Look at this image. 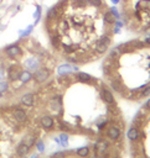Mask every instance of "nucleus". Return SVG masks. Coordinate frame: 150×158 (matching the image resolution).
Returning a JSON list of instances; mask_svg holds the SVG:
<instances>
[{
	"label": "nucleus",
	"instance_id": "obj_18",
	"mask_svg": "<svg viewBox=\"0 0 150 158\" xmlns=\"http://www.w3.org/2000/svg\"><path fill=\"white\" fill-rule=\"evenodd\" d=\"M58 139H60V142H61V146H62V147H67V146H68V140H69L68 133L61 132V133L58 135Z\"/></svg>",
	"mask_w": 150,
	"mask_h": 158
},
{
	"label": "nucleus",
	"instance_id": "obj_12",
	"mask_svg": "<svg viewBox=\"0 0 150 158\" xmlns=\"http://www.w3.org/2000/svg\"><path fill=\"white\" fill-rule=\"evenodd\" d=\"M108 47H109V45H106V43H103V42H101V41H97L96 45H94V51H96V53L98 56L99 55H104L106 52L108 51Z\"/></svg>",
	"mask_w": 150,
	"mask_h": 158
},
{
	"label": "nucleus",
	"instance_id": "obj_28",
	"mask_svg": "<svg viewBox=\"0 0 150 158\" xmlns=\"http://www.w3.org/2000/svg\"><path fill=\"white\" fill-rule=\"evenodd\" d=\"M143 42L145 43V46H150V36H149V37H146V38H145Z\"/></svg>",
	"mask_w": 150,
	"mask_h": 158
},
{
	"label": "nucleus",
	"instance_id": "obj_3",
	"mask_svg": "<svg viewBox=\"0 0 150 158\" xmlns=\"http://www.w3.org/2000/svg\"><path fill=\"white\" fill-rule=\"evenodd\" d=\"M51 76H52V69L48 68L47 66H42L40 69L34 72V82H35V84L40 85V84L46 83Z\"/></svg>",
	"mask_w": 150,
	"mask_h": 158
},
{
	"label": "nucleus",
	"instance_id": "obj_20",
	"mask_svg": "<svg viewBox=\"0 0 150 158\" xmlns=\"http://www.w3.org/2000/svg\"><path fill=\"white\" fill-rule=\"evenodd\" d=\"M88 6L99 9L103 6V0H88Z\"/></svg>",
	"mask_w": 150,
	"mask_h": 158
},
{
	"label": "nucleus",
	"instance_id": "obj_8",
	"mask_svg": "<svg viewBox=\"0 0 150 158\" xmlns=\"http://www.w3.org/2000/svg\"><path fill=\"white\" fill-rule=\"evenodd\" d=\"M73 78H75L76 82L82 83V84H96L97 83V80H96L94 77H92L91 74L84 73V72H76Z\"/></svg>",
	"mask_w": 150,
	"mask_h": 158
},
{
	"label": "nucleus",
	"instance_id": "obj_19",
	"mask_svg": "<svg viewBox=\"0 0 150 158\" xmlns=\"http://www.w3.org/2000/svg\"><path fill=\"white\" fill-rule=\"evenodd\" d=\"M150 97V84H148V85L139 93V95H138V99H142V98H148Z\"/></svg>",
	"mask_w": 150,
	"mask_h": 158
},
{
	"label": "nucleus",
	"instance_id": "obj_9",
	"mask_svg": "<svg viewBox=\"0 0 150 158\" xmlns=\"http://www.w3.org/2000/svg\"><path fill=\"white\" fill-rule=\"evenodd\" d=\"M140 136H142L140 127H138V126H135V125H132L128 129L127 137H128V140L130 141L132 143L138 142V141H139V139H140Z\"/></svg>",
	"mask_w": 150,
	"mask_h": 158
},
{
	"label": "nucleus",
	"instance_id": "obj_11",
	"mask_svg": "<svg viewBox=\"0 0 150 158\" xmlns=\"http://www.w3.org/2000/svg\"><path fill=\"white\" fill-rule=\"evenodd\" d=\"M57 76H68L73 73V64L71 63H63V64H60L56 69Z\"/></svg>",
	"mask_w": 150,
	"mask_h": 158
},
{
	"label": "nucleus",
	"instance_id": "obj_17",
	"mask_svg": "<svg viewBox=\"0 0 150 158\" xmlns=\"http://www.w3.org/2000/svg\"><path fill=\"white\" fill-rule=\"evenodd\" d=\"M34 27H35L34 25H29L25 30H20V31H19V37H20V40H24V38H26V37H29L30 34L32 32Z\"/></svg>",
	"mask_w": 150,
	"mask_h": 158
},
{
	"label": "nucleus",
	"instance_id": "obj_24",
	"mask_svg": "<svg viewBox=\"0 0 150 158\" xmlns=\"http://www.w3.org/2000/svg\"><path fill=\"white\" fill-rule=\"evenodd\" d=\"M133 42V46L135 47V49H142L145 47V43L143 41H132Z\"/></svg>",
	"mask_w": 150,
	"mask_h": 158
},
{
	"label": "nucleus",
	"instance_id": "obj_14",
	"mask_svg": "<svg viewBox=\"0 0 150 158\" xmlns=\"http://www.w3.org/2000/svg\"><path fill=\"white\" fill-rule=\"evenodd\" d=\"M119 48H121L122 53L125 55V53H132V52L135 51V47L133 46V42H125V43H122L118 46Z\"/></svg>",
	"mask_w": 150,
	"mask_h": 158
},
{
	"label": "nucleus",
	"instance_id": "obj_29",
	"mask_svg": "<svg viewBox=\"0 0 150 158\" xmlns=\"http://www.w3.org/2000/svg\"><path fill=\"white\" fill-rule=\"evenodd\" d=\"M111 3H112V4H114V5H117V4L121 3V0H111Z\"/></svg>",
	"mask_w": 150,
	"mask_h": 158
},
{
	"label": "nucleus",
	"instance_id": "obj_2",
	"mask_svg": "<svg viewBox=\"0 0 150 158\" xmlns=\"http://www.w3.org/2000/svg\"><path fill=\"white\" fill-rule=\"evenodd\" d=\"M3 55L9 59H19L24 55V48L20 46L19 42H15V43L9 45L3 49Z\"/></svg>",
	"mask_w": 150,
	"mask_h": 158
},
{
	"label": "nucleus",
	"instance_id": "obj_6",
	"mask_svg": "<svg viewBox=\"0 0 150 158\" xmlns=\"http://www.w3.org/2000/svg\"><path fill=\"white\" fill-rule=\"evenodd\" d=\"M36 100H37V95L35 93H25L20 97V105H23L25 108H32L34 105L36 104Z\"/></svg>",
	"mask_w": 150,
	"mask_h": 158
},
{
	"label": "nucleus",
	"instance_id": "obj_13",
	"mask_svg": "<svg viewBox=\"0 0 150 158\" xmlns=\"http://www.w3.org/2000/svg\"><path fill=\"white\" fill-rule=\"evenodd\" d=\"M76 156H78L79 158H87L89 154H91V148L88 146H83V147H79L75 151Z\"/></svg>",
	"mask_w": 150,
	"mask_h": 158
},
{
	"label": "nucleus",
	"instance_id": "obj_23",
	"mask_svg": "<svg viewBox=\"0 0 150 158\" xmlns=\"http://www.w3.org/2000/svg\"><path fill=\"white\" fill-rule=\"evenodd\" d=\"M109 11H111V13L113 14V16L115 17V20H121L122 15H121V13L118 11V9H117L115 6H112V7H109Z\"/></svg>",
	"mask_w": 150,
	"mask_h": 158
},
{
	"label": "nucleus",
	"instance_id": "obj_27",
	"mask_svg": "<svg viewBox=\"0 0 150 158\" xmlns=\"http://www.w3.org/2000/svg\"><path fill=\"white\" fill-rule=\"evenodd\" d=\"M121 31H122V28H119V27H113V34L115 35V34H121Z\"/></svg>",
	"mask_w": 150,
	"mask_h": 158
},
{
	"label": "nucleus",
	"instance_id": "obj_5",
	"mask_svg": "<svg viewBox=\"0 0 150 158\" xmlns=\"http://www.w3.org/2000/svg\"><path fill=\"white\" fill-rule=\"evenodd\" d=\"M38 125H40V127H41L42 130H45V131H52L55 129V126H56V120H55V118L52 116V115L45 114V115H42V116H40Z\"/></svg>",
	"mask_w": 150,
	"mask_h": 158
},
{
	"label": "nucleus",
	"instance_id": "obj_25",
	"mask_svg": "<svg viewBox=\"0 0 150 158\" xmlns=\"http://www.w3.org/2000/svg\"><path fill=\"white\" fill-rule=\"evenodd\" d=\"M113 26H115V27H119V28H122L123 26H124V24L122 22L121 20H115V22H114V25Z\"/></svg>",
	"mask_w": 150,
	"mask_h": 158
},
{
	"label": "nucleus",
	"instance_id": "obj_4",
	"mask_svg": "<svg viewBox=\"0 0 150 158\" xmlns=\"http://www.w3.org/2000/svg\"><path fill=\"white\" fill-rule=\"evenodd\" d=\"M123 133V126H118L117 124H111L106 129V136L107 139H109L113 142H117L121 140Z\"/></svg>",
	"mask_w": 150,
	"mask_h": 158
},
{
	"label": "nucleus",
	"instance_id": "obj_30",
	"mask_svg": "<svg viewBox=\"0 0 150 158\" xmlns=\"http://www.w3.org/2000/svg\"><path fill=\"white\" fill-rule=\"evenodd\" d=\"M113 158H121V157H119V156H114Z\"/></svg>",
	"mask_w": 150,
	"mask_h": 158
},
{
	"label": "nucleus",
	"instance_id": "obj_21",
	"mask_svg": "<svg viewBox=\"0 0 150 158\" xmlns=\"http://www.w3.org/2000/svg\"><path fill=\"white\" fill-rule=\"evenodd\" d=\"M73 5L77 7H86L88 6V0H75Z\"/></svg>",
	"mask_w": 150,
	"mask_h": 158
},
{
	"label": "nucleus",
	"instance_id": "obj_10",
	"mask_svg": "<svg viewBox=\"0 0 150 158\" xmlns=\"http://www.w3.org/2000/svg\"><path fill=\"white\" fill-rule=\"evenodd\" d=\"M31 82H34V72H31V70H29V69L24 68L23 72H21V76H20L19 83L21 84L23 87H25V85H27V84L31 83Z\"/></svg>",
	"mask_w": 150,
	"mask_h": 158
},
{
	"label": "nucleus",
	"instance_id": "obj_22",
	"mask_svg": "<svg viewBox=\"0 0 150 158\" xmlns=\"http://www.w3.org/2000/svg\"><path fill=\"white\" fill-rule=\"evenodd\" d=\"M36 150L40 152V153H44L45 152V143H44V141L40 139L37 142H36Z\"/></svg>",
	"mask_w": 150,
	"mask_h": 158
},
{
	"label": "nucleus",
	"instance_id": "obj_15",
	"mask_svg": "<svg viewBox=\"0 0 150 158\" xmlns=\"http://www.w3.org/2000/svg\"><path fill=\"white\" fill-rule=\"evenodd\" d=\"M103 20H104V22H107L108 25H111V26L114 25L115 17L113 16V14H112L111 11H109V9H107L106 11H104V14H103Z\"/></svg>",
	"mask_w": 150,
	"mask_h": 158
},
{
	"label": "nucleus",
	"instance_id": "obj_1",
	"mask_svg": "<svg viewBox=\"0 0 150 158\" xmlns=\"http://www.w3.org/2000/svg\"><path fill=\"white\" fill-rule=\"evenodd\" d=\"M26 127L27 125L19 124L13 118L10 108L0 109V158H19L16 148L17 145L24 141V137L16 140V136L24 132Z\"/></svg>",
	"mask_w": 150,
	"mask_h": 158
},
{
	"label": "nucleus",
	"instance_id": "obj_16",
	"mask_svg": "<svg viewBox=\"0 0 150 158\" xmlns=\"http://www.w3.org/2000/svg\"><path fill=\"white\" fill-rule=\"evenodd\" d=\"M41 14H42V6L38 5V4H35V13H34V19H35V22L32 24L34 26H36L38 24L40 19H41Z\"/></svg>",
	"mask_w": 150,
	"mask_h": 158
},
{
	"label": "nucleus",
	"instance_id": "obj_7",
	"mask_svg": "<svg viewBox=\"0 0 150 158\" xmlns=\"http://www.w3.org/2000/svg\"><path fill=\"white\" fill-rule=\"evenodd\" d=\"M101 98L107 105H115L117 104L112 90L109 89L106 84H102V87H101Z\"/></svg>",
	"mask_w": 150,
	"mask_h": 158
},
{
	"label": "nucleus",
	"instance_id": "obj_31",
	"mask_svg": "<svg viewBox=\"0 0 150 158\" xmlns=\"http://www.w3.org/2000/svg\"><path fill=\"white\" fill-rule=\"evenodd\" d=\"M0 1H2V0H0Z\"/></svg>",
	"mask_w": 150,
	"mask_h": 158
},
{
	"label": "nucleus",
	"instance_id": "obj_26",
	"mask_svg": "<svg viewBox=\"0 0 150 158\" xmlns=\"http://www.w3.org/2000/svg\"><path fill=\"white\" fill-rule=\"evenodd\" d=\"M144 108L146 109V110H150V98L146 100V103L144 104Z\"/></svg>",
	"mask_w": 150,
	"mask_h": 158
}]
</instances>
